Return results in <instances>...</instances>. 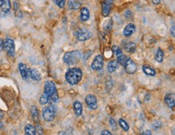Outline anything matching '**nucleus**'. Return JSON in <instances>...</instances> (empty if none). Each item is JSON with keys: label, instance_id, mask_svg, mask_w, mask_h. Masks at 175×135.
Masks as SVG:
<instances>
[{"label": "nucleus", "instance_id": "nucleus-1", "mask_svg": "<svg viewBox=\"0 0 175 135\" xmlns=\"http://www.w3.org/2000/svg\"><path fill=\"white\" fill-rule=\"evenodd\" d=\"M83 71L78 67H73L68 70L65 73V79L70 85H76L83 79Z\"/></svg>", "mask_w": 175, "mask_h": 135}, {"label": "nucleus", "instance_id": "nucleus-2", "mask_svg": "<svg viewBox=\"0 0 175 135\" xmlns=\"http://www.w3.org/2000/svg\"><path fill=\"white\" fill-rule=\"evenodd\" d=\"M44 93L46 94L49 97V102L58 103L59 100L58 91L56 87L55 83L52 81H47L45 83V88H44Z\"/></svg>", "mask_w": 175, "mask_h": 135}, {"label": "nucleus", "instance_id": "nucleus-3", "mask_svg": "<svg viewBox=\"0 0 175 135\" xmlns=\"http://www.w3.org/2000/svg\"><path fill=\"white\" fill-rule=\"evenodd\" d=\"M81 58H82V54L78 50L66 52L63 57V61L65 64L70 66V65H74L75 63H78Z\"/></svg>", "mask_w": 175, "mask_h": 135}, {"label": "nucleus", "instance_id": "nucleus-4", "mask_svg": "<svg viewBox=\"0 0 175 135\" xmlns=\"http://www.w3.org/2000/svg\"><path fill=\"white\" fill-rule=\"evenodd\" d=\"M57 114V108L55 105H50L44 108L42 111V117L45 121H52Z\"/></svg>", "mask_w": 175, "mask_h": 135}, {"label": "nucleus", "instance_id": "nucleus-5", "mask_svg": "<svg viewBox=\"0 0 175 135\" xmlns=\"http://www.w3.org/2000/svg\"><path fill=\"white\" fill-rule=\"evenodd\" d=\"M3 49L5 50L6 53L11 57L15 56V42L12 39L6 38L3 41Z\"/></svg>", "mask_w": 175, "mask_h": 135}, {"label": "nucleus", "instance_id": "nucleus-6", "mask_svg": "<svg viewBox=\"0 0 175 135\" xmlns=\"http://www.w3.org/2000/svg\"><path fill=\"white\" fill-rule=\"evenodd\" d=\"M75 36L79 41H86L92 36V33L87 29H78L75 32Z\"/></svg>", "mask_w": 175, "mask_h": 135}, {"label": "nucleus", "instance_id": "nucleus-7", "mask_svg": "<svg viewBox=\"0 0 175 135\" xmlns=\"http://www.w3.org/2000/svg\"><path fill=\"white\" fill-rule=\"evenodd\" d=\"M103 64H104V59H103V55L98 54L93 60L91 63V69L93 71H100L103 69Z\"/></svg>", "mask_w": 175, "mask_h": 135}, {"label": "nucleus", "instance_id": "nucleus-8", "mask_svg": "<svg viewBox=\"0 0 175 135\" xmlns=\"http://www.w3.org/2000/svg\"><path fill=\"white\" fill-rule=\"evenodd\" d=\"M123 66H124L125 71L129 74H134V73H136V70H137L136 64L131 58H127L126 61H125L124 64H123Z\"/></svg>", "mask_w": 175, "mask_h": 135}, {"label": "nucleus", "instance_id": "nucleus-9", "mask_svg": "<svg viewBox=\"0 0 175 135\" xmlns=\"http://www.w3.org/2000/svg\"><path fill=\"white\" fill-rule=\"evenodd\" d=\"M86 104L88 106V108L91 110H95L98 108L97 98L94 95H87L85 99Z\"/></svg>", "mask_w": 175, "mask_h": 135}, {"label": "nucleus", "instance_id": "nucleus-10", "mask_svg": "<svg viewBox=\"0 0 175 135\" xmlns=\"http://www.w3.org/2000/svg\"><path fill=\"white\" fill-rule=\"evenodd\" d=\"M18 67H19V71H20L22 79H24V80H28L30 77H29V68L27 66V65L21 62V63L19 64Z\"/></svg>", "mask_w": 175, "mask_h": 135}, {"label": "nucleus", "instance_id": "nucleus-11", "mask_svg": "<svg viewBox=\"0 0 175 135\" xmlns=\"http://www.w3.org/2000/svg\"><path fill=\"white\" fill-rule=\"evenodd\" d=\"M111 8V2L106 0L102 4V15L103 17H108L110 14Z\"/></svg>", "mask_w": 175, "mask_h": 135}, {"label": "nucleus", "instance_id": "nucleus-12", "mask_svg": "<svg viewBox=\"0 0 175 135\" xmlns=\"http://www.w3.org/2000/svg\"><path fill=\"white\" fill-rule=\"evenodd\" d=\"M136 31V26L134 25V24L131 23L128 24V25H126V27L124 28L123 31V35L125 36V37H128L133 35V33H135Z\"/></svg>", "mask_w": 175, "mask_h": 135}, {"label": "nucleus", "instance_id": "nucleus-13", "mask_svg": "<svg viewBox=\"0 0 175 135\" xmlns=\"http://www.w3.org/2000/svg\"><path fill=\"white\" fill-rule=\"evenodd\" d=\"M164 101L170 108H173L175 105L174 95L171 94V93L166 94L165 96V98H164Z\"/></svg>", "mask_w": 175, "mask_h": 135}, {"label": "nucleus", "instance_id": "nucleus-14", "mask_svg": "<svg viewBox=\"0 0 175 135\" xmlns=\"http://www.w3.org/2000/svg\"><path fill=\"white\" fill-rule=\"evenodd\" d=\"M29 77L35 81H40L41 79V74L38 70L29 68Z\"/></svg>", "mask_w": 175, "mask_h": 135}, {"label": "nucleus", "instance_id": "nucleus-15", "mask_svg": "<svg viewBox=\"0 0 175 135\" xmlns=\"http://www.w3.org/2000/svg\"><path fill=\"white\" fill-rule=\"evenodd\" d=\"M73 110H74V113L76 117H80L82 113H83V105L80 101L76 100L73 103Z\"/></svg>", "mask_w": 175, "mask_h": 135}, {"label": "nucleus", "instance_id": "nucleus-16", "mask_svg": "<svg viewBox=\"0 0 175 135\" xmlns=\"http://www.w3.org/2000/svg\"><path fill=\"white\" fill-rule=\"evenodd\" d=\"M90 19V11L87 8H82L80 11V20L83 22L87 21Z\"/></svg>", "mask_w": 175, "mask_h": 135}, {"label": "nucleus", "instance_id": "nucleus-17", "mask_svg": "<svg viewBox=\"0 0 175 135\" xmlns=\"http://www.w3.org/2000/svg\"><path fill=\"white\" fill-rule=\"evenodd\" d=\"M123 48L126 50V52H128L129 54H133V53H135L136 51V44L133 41H128V42H126L124 44V46H123Z\"/></svg>", "mask_w": 175, "mask_h": 135}, {"label": "nucleus", "instance_id": "nucleus-18", "mask_svg": "<svg viewBox=\"0 0 175 135\" xmlns=\"http://www.w3.org/2000/svg\"><path fill=\"white\" fill-rule=\"evenodd\" d=\"M118 66H119V62L117 61V60H111L108 62V71L110 74H112L113 72H115L118 69Z\"/></svg>", "mask_w": 175, "mask_h": 135}, {"label": "nucleus", "instance_id": "nucleus-19", "mask_svg": "<svg viewBox=\"0 0 175 135\" xmlns=\"http://www.w3.org/2000/svg\"><path fill=\"white\" fill-rule=\"evenodd\" d=\"M81 4L78 0H69L68 2V7L70 10H78L81 8Z\"/></svg>", "mask_w": 175, "mask_h": 135}, {"label": "nucleus", "instance_id": "nucleus-20", "mask_svg": "<svg viewBox=\"0 0 175 135\" xmlns=\"http://www.w3.org/2000/svg\"><path fill=\"white\" fill-rule=\"evenodd\" d=\"M0 8H1V11L3 12L8 13L10 11L11 8V4L10 0H3V3L0 6Z\"/></svg>", "mask_w": 175, "mask_h": 135}, {"label": "nucleus", "instance_id": "nucleus-21", "mask_svg": "<svg viewBox=\"0 0 175 135\" xmlns=\"http://www.w3.org/2000/svg\"><path fill=\"white\" fill-rule=\"evenodd\" d=\"M31 113H32V117L33 118V121L36 123L39 122L40 120V115H39V110H38L36 106H33L31 108Z\"/></svg>", "mask_w": 175, "mask_h": 135}, {"label": "nucleus", "instance_id": "nucleus-22", "mask_svg": "<svg viewBox=\"0 0 175 135\" xmlns=\"http://www.w3.org/2000/svg\"><path fill=\"white\" fill-rule=\"evenodd\" d=\"M142 71L146 75L148 76H155L156 75V71L152 67H150L148 66H142Z\"/></svg>", "mask_w": 175, "mask_h": 135}, {"label": "nucleus", "instance_id": "nucleus-23", "mask_svg": "<svg viewBox=\"0 0 175 135\" xmlns=\"http://www.w3.org/2000/svg\"><path fill=\"white\" fill-rule=\"evenodd\" d=\"M25 134L27 135H36V127L33 126L31 124H28L25 126L24 129Z\"/></svg>", "mask_w": 175, "mask_h": 135}, {"label": "nucleus", "instance_id": "nucleus-24", "mask_svg": "<svg viewBox=\"0 0 175 135\" xmlns=\"http://www.w3.org/2000/svg\"><path fill=\"white\" fill-rule=\"evenodd\" d=\"M164 59V52L161 48H158L155 54V60L158 62H162Z\"/></svg>", "mask_w": 175, "mask_h": 135}, {"label": "nucleus", "instance_id": "nucleus-25", "mask_svg": "<svg viewBox=\"0 0 175 135\" xmlns=\"http://www.w3.org/2000/svg\"><path fill=\"white\" fill-rule=\"evenodd\" d=\"M118 124L120 125V126L121 127V129H122L123 131H128L129 130V125H128V124L126 121H125L123 119H122V118H120V119H119V121H118Z\"/></svg>", "mask_w": 175, "mask_h": 135}, {"label": "nucleus", "instance_id": "nucleus-26", "mask_svg": "<svg viewBox=\"0 0 175 135\" xmlns=\"http://www.w3.org/2000/svg\"><path fill=\"white\" fill-rule=\"evenodd\" d=\"M48 102H49V97L43 92L42 95L40 96V99H39V103H40L41 105H46V104H48Z\"/></svg>", "mask_w": 175, "mask_h": 135}, {"label": "nucleus", "instance_id": "nucleus-27", "mask_svg": "<svg viewBox=\"0 0 175 135\" xmlns=\"http://www.w3.org/2000/svg\"><path fill=\"white\" fill-rule=\"evenodd\" d=\"M112 27H113L112 19H109V20H108L106 21L105 23H104V24H103V30L110 31V30H111Z\"/></svg>", "mask_w": 175, "mask_h": 135}, {"label": "nucleus", "instance_id": "nucleus-28", "mask_svg": "<svg viewBox=\"0 0 175 135\" xmlns=\"http://www.w3.org/2000/svg\"><path fill=\"white\" fill-rule=\"evenodd\" d=\"M112 50H113V52H114V54H115L116 58H119V57H120L121 55H123V51L121 50V49H120V47L117 46H113Z\"/></svg>", "mask_w": 175, "mask_h": 135}, {"label": "nucleus", "instance_id": "nucleus-29", "mask_svg": "<svg viewBox=\"0 0 175 135\" xmlns=\"http://www.w3.org/2000/svg\"><path fill=\"white\" fill-rule=\"evenodd\" d=\"M55 3L57 4L58 8H64L65 6V0H54Z\"/></svg>", "mask_w": 175, "mask_h": 135}, {"label": "nucleus", "instance_id": "nucleus-30", "mask_svg": "<svg viewBox=\"0 0 175 135\" xmlns=\"http://www.w3.org/2000/svg\"><path fill=\"white\" fill-rule=\"evenodd\" d=\"M161 126H162V124H161V121H155V122L153 123V128L155 130H159Z\"/></svg>", "mask_w": 175, "mask_h": 135}, {"label": "nucleus", "instance_id": "nucleus-31", "mask_svg": "<svg viewBox=\"0 0 175 135\" xmlns=\"http://www.w3.org/2000/svg\"><path fill=\"white\" fill-rule=\"evenodd\" d=\"M36 134H43L42 127H41L40 125H36Z\"/></svg>", "mask_w": 175, "mask_h": 135}, {"label": "nucleus", "instance_id": "nucleus-32", "mask_svg": "<svg viewBox=\"0 0 175 135\" xmlns=\"http://www.w3.org/2000/svg\"><path fill=\"white\" fill-rule=\"evenodd\" d=\"M110 125L112 129L114 128L115 130H116V122H115V121L113 118H110Z\"/></svg>", "mask_w": 175, "mask_h": 135}, {"label": "nucleus", "instance_id": "nucleus-33", "mask_svg": "<svg viewBox=\"0 0 175 135\" xmlns=\"http://www.w3.org/2000/svg\"><path fill=\"white\" fill-rule=\"evenodd\" d=\"M124 15H125V17H126L127 19H130L131 17H132L133 14H132V12H131V11L128 10V11H125Z\"/></svg>", "mask_w": 175, "mask_h": 135}, {"label": "nucleus", "instance_id": "nucleus-34", "mask_svg": "<svg viewBox=\"0 0 175 135\" xmlns=\"http://www.w3.org/2000/svg\"><path fill=\"white\" fill-rule=\"evenodd\" d=\"M90 55H91V51H88V54H87V52H86V54L83 56V58L86 61V60H87V59L90 58Z\"/></svg>", "mask_w": 175, "mask_h": 135}, {"label": "nucleus", "instance_id": "nucleus-35", "mask_svg": "<svg viewBox=\"0 0 175 135\" xmlns=\"http://www.w3.org/2000/svg\"><path fill=\"white\" fill-rule=\"evenodd\" d=\"M13 8H14V10L17 11L20 9V4H19V3L18 2H16V1H15L14 2V3H13Z\"/></svg>", "mask_w": 175, "mask_h": 135}, {"label": "nucleus", "instance_id": "nucleus-36", "mask_svg": "<svg viewBox=\"0 0 175 135\" xmlns=\"http://www.w3.org/2000/svg\"><path fill=\"white\" fill-rule=\"evenodd\" d=\"M15 16L18 17V18H22L23 17V14H22V12L20 11V9L17 11H15Z\"/></svg>", "mask_w": 175, "mask_h": 135}, {"label": "nucleus", "instance_id": "nucleus-37", "mask_svg": "<svg viewBox=\"0 0 175 135\" xmlns=\"http://www.w3.org/2000/svg\"><path fill=\"white\" fill-rule=\"evenodd\" d=\"M101 135H111L112 133L109 131V130H103L102 132L100 133Z\"/></svg>", "mask_w": 175, "mask_h": 135}, {"label": "nucleus", "instance_id": "nucleus-38", "mask_svg": "<svg viewBox=\"0 0 175 135\" xmlns=\"http://www.w3.org/2000/svg\"><path fill=\"white\" fill-rule=\"evenodd\" d=\"M170 33L172 34L173 37H175V27L174 25L172 26V28H170Z\"/></svg>", "mask_w": 175, "mask_h": 135}, {"label": "nucleus", "instance_id": "nucleus-39", "mask_svg": "<svg viewBox=\"0 0 175 135\" xmlns=\"http://www.w3.org/2000/svg\"><path fill=\"white\" fill-rule=\"evenodd\" d=\"M141 134L142 135H151L152 134V132H151L150 130H145V131H143Z\"/></svg>", "mask_w": 175, "mask_h": 135}, {"label": "nucleus", "instance_id": "nucleus-40", "mask_svg": "<svg viewBox=\"0 0 175 135\" xmlns=\"http://www.w3.org/2000/svg\"><path fill=\"white\" fill-rule=\"evenodd\" d=\"M3 50V40L0 38V51Z\"/></svg>", "mask_w": 175, "mask_h": 135}, {"label": "nucleus", "instance_id": "nucleus-41", "mask_svg": "<svg viewBox=\"0 0 175 135\" xmlns=\"http://www.w3.org/2000/svg\"><path fill=\"white\" fill-rule=\"evenodd\" d=\"M152 2L153 3V4H155V5H158V4L161 3V0H152Z\"/></svg>", "mask_w": 175, "mask_h": 135}, {"label": "nucleus", "instance_id": "nucleus-42", "mask_svg": "<svg viewBox=\"0 0 175 135\" xmlns=\"http://www.w3.org/2000/svg\"><path fill=\"white\" fill-rule=\"evenodd\" d=\"M4 117V112L2 111V110H0V120H2Z\"/></svg>", "mask_w": 175, "mask_h": 135}, {"label": "nucleus", "instance_id": "nucleus-43", "mask_svg": "<svg viewBox=\"0 0 175 135\" xmlns=\"http://www.w3.org/2000/svg\"><path fill=\"white\" fill-rule=\"evenodd\" d=\"M2 127H3V123L0 121V129H2Z\"/></svg>", "mask_w": 175, "mask_h": 135}, {"label": "nucleus", "instance_id": "nucleus-44", "mask_svg": "<svg viewBox=\"0 0 175 135\" xmlns=\"http://www.w3.org/2000/svg\"><path fill=\"white\" fill-rule=\"evenodd\" d=\"M3 0H0V6H1V4L3 3Z\"/></svg>", "mask_w": 175, "mask_h": 135}, {"label": "nucleus", "instance_id": "nucleus-45", "mask_svg": "<svg viewBox=\"0 0 175 135\" xmlns=\"http://www.w3.org/2000/svg\"><path fill=\"white\" fill-rule=\"evenodd\" d=\"M111 1H115V0H111Z\"/></svg>", "mask_w": 175, "mask_h": 135}]
</instances>
